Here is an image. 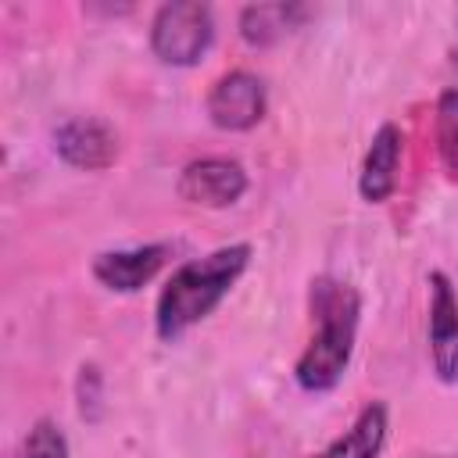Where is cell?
<instances>
[{
  "label": "cell",
  "mask_w": 458,
  "mask_h": 458,
  "mask_svg": "<svg viewBox=\"0 0 458 458\" xmlns=\"http://www.w3.org/2000/svg\"><path fill=\"white\" fill-rule=\"evenodd\" d=\"M21 458H68V437L61 433V426L54 419H39V422H32V429L21 444Z\"/></svg>",
  "instance_id": "4fadbf2b"
},
{
  "label": "cell",
  "mask_w": 458,
  "mask_h": 458,
  "mask_svg": "<svg viewBox=\"0 0 458 458\" xmlns=\"http://www.w3.org/2000/svg\"><path fill=\"white\" fill-rule=\"evenodd\" d=\"M168 261V243H143L129 250H104L93 258V276L100 286L114 293H136L143 290Z\"/></svg>",
  "instance_id": "ba28073f"
},
{
  "label": "cell",
  "mask_w": 458,
  "mask_h": 458,
  "mask_svg": "<svg viewBox=\"0 0 458 458\" xmlns=\"http://www.w3.org/2000/svg\"><path fill=\"white\" fill-rule=\"evenodd\" d=\"M247 261H250V243H229L204 258L182 261L157 293V308H154L157 336L172 344L186 329L204 322L233 290V283L243 276Z\"/></svg>",
  "instance_id": "7a4b0ae2"
},
{
  "label": "cell",
  "mask_w": 458,
  "mask_h": 458,
  "mask_svg": "<svg viewBox=\"0 0 458 458\" xmlns=\"http://www.w3.org/2000/svg\"><path fill=\"white\" fill-rule=\"evenodd\" d=\"M401 129L394 122H383L365 150L361 175H358V193L369 204H383L397 190V165H401Z\"/></svg>",
  "instance_id": "9c48e42d"
},
{
  "label": "cell",
  "mask_w": 458,
  "mask_h": 458,
  "mask_svg": "<svg viewBox=\"0 0 458 458\" xmlns=\"http://www.w3.org/2000/svg\"><path fill=\"white\" fill-rule=\"evenodd\" d=\"M100 372H97V365H82V372H79V411H82V419L86 422H97V415H100Z\"/></svg>",
  "instance_id": "5bb4252c"
},
{
  "label": "cell",
  "mask_w": 458,
  "mask_h": 458,
  "mask_svg": "<svg viewBox=\"0 0 458 458\" xmlns=\"http://www.w3.org/2000/svg\"><path fill=\"white\" fill-rule=\"evenodd\" d=\"M54 150L64 165L72 168H86V172H100L107 165H114L118 157V136L107 122L100 118H68L54 129Z\"/></svg>",
  "instance_id": "52a82bcc"
},
{
  "label": "cell",
  "mask_w": 458,
  "mask_h": 458,
  "mask_svg": "<svg viewBox=\"0 0 458 458\" xmlns=\"http://www.w3.org/2000/svg\"><path fill=\"white\" fill-rule=\"evenodd\" d=\"M383 444H386V404L369 401L351 422V429L329 440L315 458H379Z\"/></svg>",
  "instance_id": "30bf717a"
},
{
  "label": "cell",
  "mask_w": 458,
  "mask_h": 458,
  "mask_svg": "<svg viewBox=\"0 0 458 458\" xmlns=\"http://www.w3.org/2000/svg\"><path fill=\"white\" fill-rule=\"evenodd\" d=\"M429 361L440 383H458V293L444 272H429Z\"/></svg>",
  "instance_id": "8992f818"
},
{
  "label": "cell",
  "mask_w": 458,
  "mask_h": 458,
  "mask_svg": "<svg viewBox=\"0 0 458 458\" xmlns=\"http://www.w3.org/2000/svg\"><path fill=\"white\" fill-rule=\"evenodd\" d=\"M265 82L243 68L225 72L208 93V118L225 132H247L265 118Z\"/></svg>",
  "instance_id": "277c9868"
},
{
  "label": "cell",
  "mask_w": 458,
  "mask_h": 458,
  "mask_svg": "<svg viewBox=\"0 0 458 458\" xmlns=\"http://www.w3.org/2000/svg\"><path fill=\"white\" fill-rule=\"evenodd\" d=\"M215 39V18L208 4L197 0H172L161 4L150 21V50L157 61L172 68L197 64Z\"/></svg>",
  "instance_id": "3957f363"
},
{
  "label": "cell",
  "mask_w": 458,
  "mask_h": 458,
  "mask_svg": "<svg viewBox=\"0 0 458 458\" xmlns=\"http://www.w3.org/2000/svg\"><path fill=\"white\" fill-rule=\"evenodd\" d=\"M301 14L304 11L293 4H250L240 11V36L250 47H272L276 39H283L293 29V21Z\"/></svg>",
  "instance_id": "8fae6325"
},
{
  "label": "cell",
  "mask_w": 458,
  "mask_h": 458,
  "mask_svg": "<svg viewBox=\"0 0 458 458\" xmlns=\"http://www.w3.org/2000/svg\"><path fill=\"white\" fill-rule=\"evenodd\" d=\"M175 190L186 204L229 208L247 193V172L233 157H197L179 172Z\"/></svg>",
  "instance_id": "5b68a950"
},
{
  "label": "cell",
  "mask_w": 458,
  "mask_h": 458,
  "mask_svg": "<svg viewBox=\"0 0 458 458\" xmlns=\"http://www.w3.org/2000/svg\"><path fill=\"white\" fill-rule=\"evenodd\" d=\"M308 304H311L315 336L308 340L304 354L297 358L293 379L308 394H326L340 383V376L354 354L361 297L351 283H344L336 276H318V279H311Z\"/></svg>",
  "instance_id": "6da1fadb"
},
{
  "label": "cell",
  "mask_w": 458,
  "mask_h": 458,
  "mask_svg": "<svg viewBox=\"0 0 458 458\" xmlns=\"http://www.w3.org/2000/svg\"><path fill=\"white\" fill-rule=\"evenodd\" d=\"M437 150L451 175H458V89H444L437 100Z\"/></svg>",
  "instance_id": "7c38bea8"
}]
</instances>
